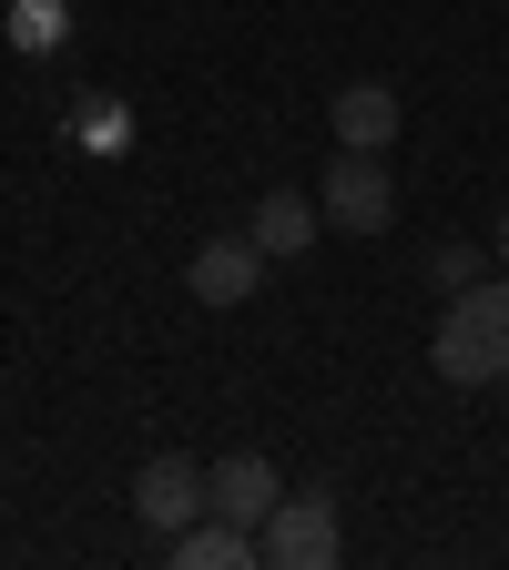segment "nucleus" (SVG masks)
I'll list each match as a JSON object with an SVG mask.
<instances>
[{"label": "nucleus", "instance_id": "1", "mask_svg": "<svg viewBox=\"0 0 509 570\" xmlns=\"http://www.w3.org/2000/svg\"><path fill=\"white\" fill-rule=\"evenodd\" d=\"M428 367L449 387H499L509 377V275H479L469 296H449V316L428 326Z\"/></svg>", "mask_w": 509, "mask_h": 570}, {"label": "nucleus", "instance_id": "2", "mask_svg": "<svg viewBox=\"0 0 509 570\" xmlns=\"http://www.w3.org/2000/svg\"><path fill=\"white\" fill-rule=\"evenodd\" d=\"M255 550H265V570H336V550H346V520H336V499L296 489V499H275V510H265Z\"/></svg>", "mask_w": 509, "mask_h": 570}, {"label": "nucleus", "instance_id": "3", "mask_svg": "<svg viewBox=\"0 0 509 570\" xmlns=\"http://www.w3.org/2000/svg\"><path fill=\"white\" fill-rule=\"evenodd\" d=\"M316 214H326V225H346V235H388V225H398V184H388V164L336 142V164H326V184H316Z\"/></svg>", "mask_w": 509, "mask_h": 570}, {"label": "nucleus", "instance_id": "4", "mask_svg": "<svg viewBox=\"0 0 509 570\" xmlns=\"http://www.w3.org/2000/svg\"><path fill=\"white\" fill-rule=\"evenodd\" d=\"M255 275H265V245H255V235H204V245L184 255V296H194V306H245Z\"/></svg>", "mask_w": 509, "mask_h": 570}, {"label": "nucleus", "instance_id": "5", "mask_svg": "<svg viewBox=\"0 0 509 570\" xmlns=\"http://www.w3.org/2000/svg\"><path fill=\"white\" fill-rule=\"evenodd\" d=\"M133 520H143V530H164V540L194 530V520H204V469L174 459V449H164V459H143V469H133Z\"/></svg>", "mask_w": 509, "mask_h": 570}, {"label": "nucleus", "instance_id": "6", "mask_svg": "<svg viewBox=\"0 0 509 570\" xmlns=\"http://www.w3.org/2000/svg\"><path fill=\"white\" fill-rule=\"evenodd\" d=\"M275 499H285V479H275V459H255V449H235V459H214V469H204V510H214V520H235V530H265Z\"/></svg>", "mask_w": 509, "mask_h": 570}, {"label": "nucleus", "instance_id": "7", "mask_svg": "<svg viewBox=\"0 0 509 570\" xmlns=\"http://www.w3.org/2000/svg\"><path fill=\"white\" fill-rule=\"evenodd\" d=\"M326 122H336V142H346V154H388V142H398V122H408V102H398L388 82H336Z\"/></svg>", "mask_w": 509, "mask_h": 570}, {"label": "nucleus", "instance_id": "8", "mask_svg": "<svg viewBox=\"0 0 509 570\" xmlns=\"http://www.w3.org/2000/svg\"><path fill=\"white\" fill-rule=\"evenodd\" d=\"M316 225H326L316 194H285V184H275V194L255 204V225H245V235L265 245V265H285V255H306V245H316Z\"/></svg>", "mask_w": 509, "mask_h": 570}, {"label": "nucleus", "instance_id": "9", "mask_svg": "<svg viewBox=\"0 0 509 570\" xmlns=\"http://www.w3.org/2000/svg\"><path fill=\"white\" fill-rule=\"evenodd\" d=\"M265 550H255V530H235V520H194V530H174V570H255Z\"/></svg>", "mask_w": 509, "mask_h": 570}, {"label": "nucleus", "instance_id": "10", "mask_svg": "<svg viewBox=\"0 0 509 570\" xmlns=\"http://www.w3.org/2000/svg\"><path fill=\"white\" fill-rule=\"evenodd\" d=\"M479 275H489V245H428V285L439 296H469Z\"/></svg>", "mask_w": 509, "mask_h": 570}, {"label": "nucleus", "instance_id": "11", "mask_svg": "<svg viewBox=\"0 0 509 570\" xmlns=\"http://www.w3.org/2000/svg\"><path fill=\"white\" fill-rule=\"evenodd\" d=\"M61 31H71V21H61V0H21V11H11V41H21V51H51Z\"/></svg>", "mask_w": 509, "mask_h": 570}, {"label": "nucleus", "instance_id": "12", "mask_svg": "<svg viewBox=\"0 0 509 570\" xmlns=\"http://www.w3.org/2000/svg\"><path fill=\"white\" fill-rule=\"evenodd\" d=\"M499 275H509V214H499Z\"/></svg>", "mask_w": 509, "mask_h": 570}]
</instances>
